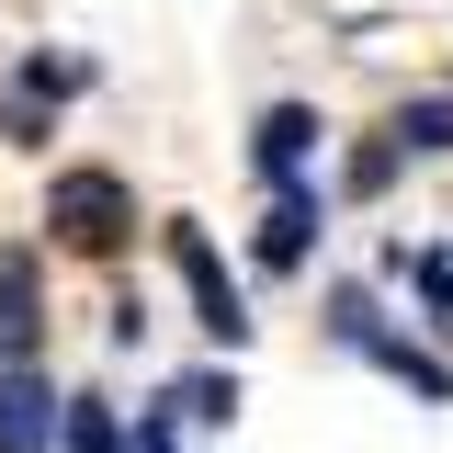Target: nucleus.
I'll use <instances>...</instances> for the list:
<instances>
[{"label":"nucleus","instance_id":"2","mask_svg":"<svg viewBox=\"0 0 453 453\" xmlns=\"http://www.w3.org/2000/svg\"><path fill=\"white\" fill-rule=\"evenodd\" d=\"M170 261H181V283H193V318H204V340H226V351H238V340H250V295L226 283L216 238H204L193 216H170Z\"/></svg>","mask_w":453,"mask_h":453},{"label":"nucleus","instance_id":"9","mask_svg":"<svg viewBox=\"0 0 453 453\" xmlns=\"http://www.w3.org/2000/svg\"><path fill=\"white\" fill-rule=\"evenodd\" d=\"M68 453H125V431H113V408L103 396H68V431H57Z\"/></svg>","mask_w":453,"mask_h":453},{"label":"nucleus","instance_id":"10","mask_svg":"<svg viewBox=\"0 0 453 453\" xmlns=\"http://www.w3.org/2000/svg\"><path fill=\"white\" fill-rule=\"evenodd\" d=\"M408 273H419V295H431V318H442V329H453V261H442V250H419Z\"/></svg>","mask_w":453,"mask_h":453},{"label":"nucleus","instance_id":"6","mask_svg":"<svg viewBox=\"0 0 453 453\" xmlns=\"http://www.w3.org/2000/svg\"><path fill=\"white\" fill-rule=\"evenodd\" d=\"M318 136H329V125H318L306 103H273V113H261V170H273V181H295V170L318 159Z\"/></svg>","mask_w":453,"mask_h":453},{"label":"nucleus","instance_id":"5","mask_svg":"<svg viewBox=\"0 0 453 453\" xmlns=\"http://www.w3.org/2000/svg\"><path fill=\"white\" fill-rule=\"evenodd\" d=\"M306 250H318V193H306V181H283L273 216H261V261H273V273H295Z\"/></svg>","mask_w":453,"mask_h":453},{"label":"nucleus","instance_id":"1","mask_svg":"<svg viewBox=\"0 0 453 453\" xmlns=\"http://www.w3.org/2000/svg\"><path fill=\"white\" fill-rule=\"evenodd\" d=\"M46 226L68 238V250L103 261V250H125V226H136V193H125L113 170H57L46 181Z\"/></svg>","mask_w":453,"mask_h":453},{"label":"nucleus","instance_id":"8","mask_svg":"<svg viewBox=\"0 0 453 453\" xmlns=\"http://www.w3.org/2000/svg\"><path fill=\"white\" fill-rule=\"evenodd\" d=\"M159 408H181V419H204V431H226V408H238V386H226V374H181V386H170Z\"/></svg>","mask_w":453,"mask_h":453},{"label":"nucleus","instance_id":"7","mask_svg":"<svg viewBox=\"0 0 453 453\" xmlns=\"http://www.w3.org/2000/svg\"><path fill=\"white\" fill-rule=\"evenodd\" d=\"M386 136H396V148H408V159H453V103H442V91H431V103H408V113H396Z\"/></svg>","mask_w":453,"mask_h":453},{"label":"nucleus","instance_id":"3","mask_svg":"<svg viewBox=\"0 0 453 453\" xmlns=\"http://www.w3.org/2000/svg\"><path fill=\"white\" fill-rule=\"evenodd\" d=\"M68 431V396H46L35 363H0V453H46Z\"/></svg>","mask_w":453,"mask_h":453},{"label":"nucleus","instance_id":"11","mask_svg":"<svg viewBox=\"0 0 453 453\" xmlns=\"http://www.w3.org/2000/svg\"><path fill=\"white\" fill-rule=\"evenodd\" d=\"M136 453H181V442H170V419H136Z\"/></svg>","mask_w":453,"mask_h":453},{"label":"nucleus","instance_id":"4","mask_svg":"<svg viewBox=\"0 0 453 453\" xmlns=\"http://www.w3.org/2000/svg\"><path fill=\"white\" fill-rule=\"evenodd\" d=\"M46 351V295H35V250H0V363Z\"/></svg>","mask_w":453,"mask_h":453}]
</instances>
